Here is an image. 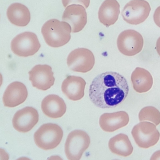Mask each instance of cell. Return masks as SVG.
Listing matches in <instances>:
<instances>
[{"mask_svg":"<svg viewBox=\"0 0 160 160\" xmlns=\"http://www.w3.org/2000/svg\"><path fill=\"white\" fill-rule=\"evenodd\" d=\"M128 92V83L124 76L115 72L107 71L93 79L89 86V96L97 107L109 108L122 103Z\"/></svg>","mask_w":160,"mask_h":160,"instance_id":"1","label":"cell"},{"mask_svg":"<svg viewBox=\"0 0 160 160\" xmlns=\"http://www.w3.org/2000/svg\"><path fill=\"white\" fill-rule=\"evenodd\" d=\"M72 28L65 21L56 19L46 22L41 28V32L47 44L53 47H58L67 44L70 40Z\"/></svg>","mask_w":160,"mask_h":160,"instance_id":"2","label":"cell"},{"mask_svg":"<svg viewBox=\"0 0 160 160\" xmlns=\"http://www.w3.org/2000/svg\"><path fill=\"white\" fill-rule=\"evenodd\" d=\"M63 131L58 125L52 123L43 124L34 133V140L39 148L45 150L56 148L60 143Z\"/></svg>","mask_w":160,"mask_h":160,"instance_id":"3","label":"cell"},{"mask_svg":"<svg viewBox=\"0 0 160 160\" xmlns=\"http://www.w3.org/2000/svg\"><path fill=\"white\" fill-rule=\"evenodd\" d=\"M90 143V137L85 131L81 130L71 131L67 136L64 146L65 152L68 159L80 160Z\"/></svg>","mask_w":160,"mask_h":160,"instance_id":"4","label":"cell"},{"mask_svg":"<svg viewBox=\"0 0 160 160\" xmlns=\"http://www.w3.org/2000/svg\"><path fill=\"white\" fill-rule=\"evenodd\" d=\"M40 47L37 36L30 32H25L17 35L11 43L13 52L21 57H26L34 55Z\"/></svg>","mask_w":160,"mask_h":160,"instance_id":"5","label":"cell"},{"mask_svg":"<svg viewBox=\"0 0 160 160\" xmlns=\"http://www.w3.org/2000/svg\"><path fill=\"white\" fill-rule=\"evenodd\" d=\"M131 134L136 144L142 148H147L156 144L160 136V133L153 123L142 121L135 125Z\"/></svg>","mask_w":160,"mask_h":160,"instance_id":"6","label":"cell"},{"mask_svg":"<svg viewBox=\"0 0 160 160\" xmlns=\"http://www.w3.org/2000/svg\"><path fill=\"white\" fill-rule=\"evenodd\" d=\"M117 47L122 54L127 56H134L142 49L144 40L141 34L131 29L125 30L118 35L117 41Z\"/></svg>","mask_w":160,"mask_h":160,"instance_id":"7","label":"cell"},{"mask_svg":"<svg viewBox=\"0 0 160 160\" xmlns=\"http://www.w3.org/2000/svg\"><path fill=\"white\" fill-rule=\"evenodd\" d=\"M151 10L149 3L145 0H132L122 9L121 15L123 20L132 25L144 22L148 18Z\"/></svg>","mask_w":160,"mask_h":160,"instance_id":"8","label":"cell"},{"mask_svg":"<svg viewBox=\"0 0 160 160\" xmlns=\"http://www.w3.org/2000/svg\"><path fill=\"white\" fill-rule=\"evenodd\" d=\"M95 62L94 55L89 49L85 48H78L72 51L68 54L67 63L71 70L85 73L91 70Z\"/></svg>","mask_w":160,"mask_h":160,"instance_id":"9","label":"cell"},{"mask_svg":"<svg viewBox=\"0 0 160 160\" xmlns=\"http://www.w3.org/2000/svg\"><path fill=\"white\" fill-rule=\"evenodd\" d=\"M29 80L33 87L46 90L52 86L55 78L51 67L47 65H35L29 72Z\"/></svg>","mask_w":160,"mask_h":160,"instance_id":"10","label":"cell"},{"mask_svg":"<svg viewBox=\"0 0 160 160\" xmlns=\"http://www.w3.org/2000/svg\"><path fill=\"white\" fill-rule=\"evenodd\" d=\"M39 120L38 111L31 106H26L17 111L12 119V125L18 131L25 133L31 130Z\"/></svg>","mask_w":160,"mask_h":160,"instance_id":"11","label":"cell"},{"mask_svg":"<svg viewBox=\"0 0 160 160\" xmlns=\"http://www.w3.org/2000/svg\"><path fill=\"white\" fill-rule=\"evenodd\" d=\"M62 19L70 25L72 33L78 32L87 24V13L83 6L72 4L66 8L62 14Z\"/></svg>","mask_w":160,"mask_h":160,"instance_id":"12","label":"cell"},{"mask_svg":"<svg viewBox=\"0 0 160 160\" xmlns=\"http://www.w3.org/2000/svg\"><path fill=\"white\" fill-rule=\"evenodd\" d=\"M28 92L22 83L14 81L10 84L5 90L2 101L5 106L14 107L22 104L26 99Z\"/></svg>","mask_w":160,"mask_h":160,"instance_id":"13","label":"cell"},{"mask_svg":"<svg viewBox=\"0 0 160 160\" xmlns=\"http://www.w3.org/2000/svg\"><path fill=\"white\" fill-rule=\"evenodd\" d=\"M128 114L125 111L105 113L100 117L99 123L101 128L107 132H112L126 126L129 121Z\"/></svg>","mask_w":160,"mask_h":160,"instance_id":"14","label":"cell"},{"mask_svg":"<svg viewBox=\"0 0 160 160\" xmlns=\"http://www.w3.org/2000/svg\"><path fill=\"white\" fill-rule=\"evenodd\" d=\"M86 85V82L82 77L69 75L63 81L61 89L63 93L69 100L77 101L84 96Z\"/></svg>","mask_w":160,"mask_h":160,"instance_id":"15","label":"cell"},{"mask_svg":"<svg viewBox=\"0 0 160 160\" xmlns=\"http://www.w3.org/2000/svg\"><path fill=\"white\" fill-rule=\"evenodd\" d=\"M41 108L43 113L47 116L52 118H57L64 114L67 106L62 98L56 95L50 94L42 100Z\"/></svg>","mask_w":160,"mask_h":160,"instance_id":"16","label":"cell"},{"mask_svg":"<svg viewBox=\"0 0 160 160\" xmlns=\"http://www.w3.org/2000/svg\"><path fill=\"white\" fill-rule=\"evenodd\" d=\"M120 13V5L116 0H105L99 8L98 18L101 23L108 27L116 23Z\"/></svg>","mask_w":160,"mask_h":160,"instance_id":"17","label":"cell"},{"mask_svg":"<svg viewBox=\"0 0 160 160\" xmlns=\"http://www.w3.org/2000/svg\"><path fill=\"white\" fill-rule=\"evenodd\" d=\"M7 15L12 23L20 27L27 25L31 18L30 12L28 8L19 3H14L10 5L7 9Z\"/></svg>","mask_w":160,"mask_h":160,"instance_id":"18","label":"cell"},{"mask_svg":"<svg viewBox=\"0 0 160 160\" xmlns=\"http://www.w3.org/2000/svg\"><path fill=\"white\" fill-rule=\"evenodd\" d=\"M131 79L134 89L139 93L147 92L153 85L151 75L143 68H136L131 74Z\"/></svg>","mask_w":160,"mask_h":160,"instance_id":"19","label":"cell"},{"mask_svg":"<svg viewBox=\"0 0 160 160\" xmlns=\"http://www.w3.org/2000/svg\"><path fill=\"white\" fill-rule=\"evenodd\" d=\"M109 149L113 153L126 157L132 152L133 147L128 136L120 133L111 138L108 143Z\"/></svg>","mask_w":160,"mask_h":160,"instance_id":"20","label":"cell"},{"mask_svg":"<svg viewBox=\"0 0 160 160\" xmlns=\"http://www.w3.org/2000/svg\"><path fill=\"white\" fill-rule=\"evenodd\" d=\"M138 117L140 121H149L156 126L160 123V112L152 106H146L142 109L139 112Z\"/></svg>","mask_w":160,"mask_h":160,"instance_id":"21","label":"cell"},{"mask_svg":"<svg viewBox=\"0 0 160 160\" xmlns=\"http://www.w3.org/2000/svg\"><path fill=\"white\" fill-rule=\"evenodd\" d=\"M62 2L65 8L71 4H81L87 8L89 5L90 0H62Z\"/></svg>","mask_w":160,"mask_h":160,"instance_id":"22","label":"cell"},{"mask_svg":"<svg viewBox=\"0 0 160 160\" xmlns=\"http://www.w3.org/2000/svg\"><path fill=\"white\" fill-rule=\"evenodd\" d=\"M153 18L156 24L160 28V6L155 10L153 16Z\"/></svg>","mask_w":160,"mask_h":160,"instance_id":"23","label":"cell"},{"mask_svg":"<svg viewBox=\"0 0 160 160\" xmlns=\"http://www.w3.org/2000/svg\"><path fill=\"white\" fill-rule=\"evenodd\" d=\"M150 160H160V150L155 152L152 155Z\"/></svg>","mask_w":160,"mask_h":160,"instance_id":"24","label":"cell"},{"mask_svg":"<svg viewBox=\"0 0 160 160\" xmlns=\"http://www.w3.org/2000/svg\"><path fill=\"white\" fill-rule=\"evenodd\" d=\"M156 49L158 53L160 56V37L157 41Z\"/></svg>","mask_w":160,"mask_h":160,"instance_id":"25","label":"cell"}]
</instances>
